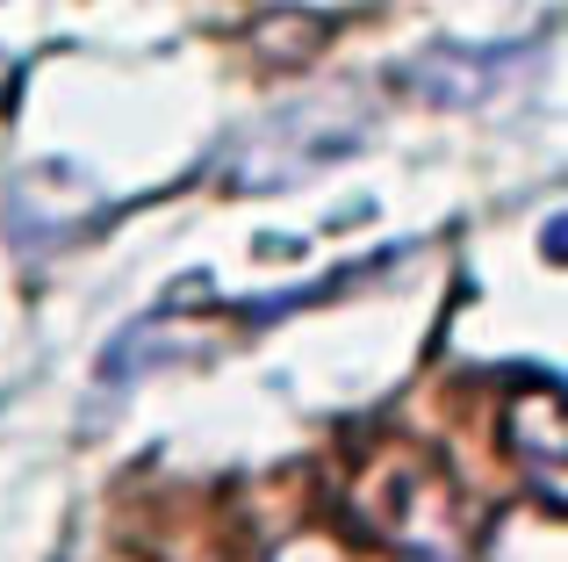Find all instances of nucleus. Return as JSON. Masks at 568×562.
I'll use <instances>...</instances> for the list:
<instances>
[{"instance_id": "nucleus-4", "label": "nucleus", "mask_w": 568, "mask_h": 562, "mask_svg": "<svg viewBox=\"0 0 568 562\" xmlns=\"http://www.w3.org/2000/svg\"><path fill=\"white\" fill-rule=\"evenodd\" d=\"M274 562H375V555L353 549V541H332V534H303V541H288Z\"/></svg>"}, {"instance_id": "nucleus-3", "label": "nucleus", "mask_w": 568, "mask_h": 562, "mask_svg": "<svg viewBox=\"0 0 568 562\" xmlns=\"http://www.w3.org/2000/svg\"><path fill=\"white\" fill-rule=\"evenodd\" d=\"M489 562H568V534H561L555 498H532V505H518L511 520H497Z\"/></svg>"}, {"instance_id": "nucleus-1", "label": "nucleus", "mask_w": 568, "mask_h": 562, "mask_svg": "<svg viewBox=\"0 0 568 562\" xmlns=\"http://www.w3.org/2000/svg\"><path fill=\"white\" fill-rule=\"evenodd\" d=\"M396 491L388 498V520H382V541L396 555H417V562H460V505L432 469L417 462H396Z\"/></svg>"}, {"instance_id": "nucleus-2", "label": "nucleus", "mask_w": 568, "mask_h": 562, "mask_svg": "<svg viewBox=\"0 0 568 562\" xmlns=\"http://www.w3.org/2000/svg\"><path fill=\"white\" fill-rule=\"evenodd\" d=\"M511 454H518V469L532 476V498H555V505H561L568 433H561V397H555V382H532V390L511 404Z\"/></svg>"}]
</instances>
